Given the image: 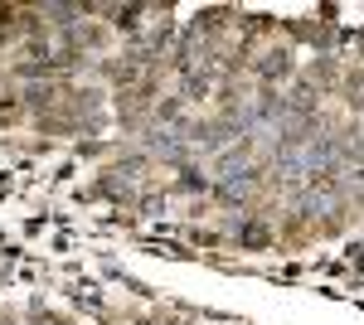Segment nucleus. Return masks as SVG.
<instances>
[{
	"mask_svg": "<svg viewBox=\"0 0 364 325\" xmlns=\"http://www.w3.org/2000/svg\"><path fill=\"white\" fill-rule=\"evenodd\" d=\"M282 68H287V54H267V63H262L257 73H262V78H277Z\"/></svg>",
	"mask_w": 364,
	"mask_h": 325,
	"instance_id": "f03ea898",
	"label": "nucleus"
},
{
	"mask_svg": "<svg viewBox=\"0 0 364 325\" xmlns=\"http://www.w3.org/2000/svg\"><path fill=\"white\" fill-rule=\"evenodd\" d=\"M252 185H257L252 161H243L238 151L219 161V185H214V190H219V199H224V204H243V199L252 194Z\"/></svg>",
	"mask_w": 364,
	"mask_h": 325,
	"instance_id": "f257e3e1",
	"label": "nucleus"
}]
</instances>
